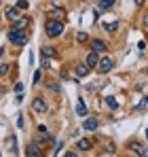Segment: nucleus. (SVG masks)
<instances>
[{"mask_svg": "<svg viewBox=\"0 0 148 157\" xmlns=\"http://www.w3.org/2000/svg\"><path fill=\"white\" fill-rule=\"evenodd\" d=\"M6 38L11 40V45H17V47H24L25 43H28V34H25L24 30H15V28L9 30Z\"/></svg>", "mask_w": 148, "mask_h": 157, "instance_id": "obj_1", "label": "nucleus"}, {"mask_svg": "<svg viewBox=\"0 0 148 157\" xmlns=\"http://www.w3.org/2000/svg\"><path fill=\"white\" fill-rule=\"evenodd\" d=\"M45 30H47V36L57 38V36H61V34H64V24H61V21H57V19H49V21L45 24Z\"/></svg>", "mask_w": 148, "mask_h": 157, "instance_id": "obj_2", "label": "nucleus"}, {"mask_svg": "<svg viewBox=\"0 0 148 157\" xmlns=\"http://www.w3.org/2000/svg\"><path fill=\"white\" fill-rule=\"evenodd\" d=\"M112 66H114V62H112V57L110 55H104V57H99V62H98V68H99V72H110L112 70Z\"/></svg>", "mask_w": 148, "mask_h": 157, "instance_id": "obj_3", "label": "nucleus"}, {"mask_svg": "<svg viewBox=\"0 0 148 157\" xmlns=\"http://www.w3.org/2000/svg\"><path fill=\"white\" fill-rule=\"evenodd\" d=\"M25 155L28 157H45V153H43V149H40L38 142H30L25 147Z\"/></svg>", "mask_w": 148, "mask_h": 157, "instance_id": "obj_4", "label": "nucleus"}, {"mask_svg": "<svg viewBox=\"0 0 148 157\" xmlns=\"http://www.w3.org/2000/svg\"><path fill=\"white\" fill-rule=\"evenodd\" d=\"M32 108H34L36 113H40V115H45V113L49 110V104H47L43 98H34V102H32Z\"/></svg>", "mask_w": 148, "mask_h": 157, "instance_id": "obj_5", "label": "nucleus"}, {"mask_svg": "<svg viewBox=\"0 0 148 157\" xmlns=\"http://www.w3.org/2000/svg\"><path fill=\"white\" fill-rule=\"evenodd\" d=\"M47 15H49L51 19H57V21H59V17H66V11H64L61 6H53Z\"/></svg>", "mask_w": 148, "mask_h": 157, "instance_id": "obj_6", "label": "nucleus"}, {"mask_svg": "<svg viewBox=\"0 0 148 157\" xmlns=\"http://www.w3.org/2000/svg\"><path fill=\"white\" fill-rule=\"evenodd\" d=\"M98 62H99V55L95 51H91L89 55H87V62H85V64H87L89 70H91V68H98Z\"/></svg>", "mask_w": 148, "mask_h": 157, "instance_id": "obj_7", "label": "nucleus"}, {"mask_svg": "<svg viewBox=\"0 0 148 157\" xmlns=\"http://www.w3.org/2000/svg\"><path fill=\"white\" fill-rule=\"evenodd\" d=\"M28 26H30V17H17V19L13 21V28H15V30H25Z\"/></svg>", "mask_w": 148, "mask_h": 157, "instance_id": "obj_8", "label": "nucleus"}, {"mask_svg": "<svg viewBox=\"0 0 148 157\" xmlns=\"http://www.w3.org/2000/svg\"><path fill=\"white\" fill-rule=\"evenodd\" d=\"M74 72H76L78 78L87 77V75H89V66H87V64H76V66H74Z\"/></svg>", "mask_w": 148, "mask_h": 157, "instance_id": "obj_9", "label": "nucleus"}, {"mask_svg": "<svg viewBox=\"0 0 148 157\" xmlns=\"http://www.w3.org/2000/svg\"><path fill=\"white\" fill-rule=\"evenodd\" d=\"M91 49L95 53H99V51H108V45L104 43V40H93V45H91Z\"/></svg>", "mask_w": 148, "mask_h": 157, "instance_id": "obj_10", "label": "nucleus"}, {"mask_svg": "<svg viewBox=\"0 0 148 157\" xmlns=\"http://www.w3.org/2000/svg\"><path fill=\"white\" fill-rule=\"evenodd\" d=\"M4 15H6V19H9V21H15V19L19 17V9H6V11H4Z\"/></svg>", "mask_w": 148, "mask_h": 157, "instance_id": "obj_11", "label": "nucleus"}, {"mask_svg": "<svg viewBox=\"0 0 148 157\" xmlns=\"http://www.w3.org/2000/svg\"><path fill=\"white\" fill-rule=\"evenodd\" d=\"M91 147H93V144H91L89 138H80V140H78V151H89Z\"/></svg>", "mask_w": 148, "mask_h": 157, "instance_id": "obj_12", "label": "nucleus"}, {"mask_svg": "<svg viewBox=\"0 0 148 157\" xmlns=\"http://www.w3.org/2000/svg\"><path fill=\"white\" fill-rule=\"evenodd\" d=\"M98 125H99L98 119H87V121H85V130H87V132H95V130H98Z\"/></svg>", "mask_w": 148, "mask_h": 157, "instance_id": "obj_13", "label": "nucleus"}, {"mask_svg": "<svg viewBox=\"0 0 148 157\" xmlns=\"http://www.w3.org/2000/svg\"><path fill=\"white\" fill-rule=\"evenodd\" d=\"M114 2H117V0H98V6L102 9V11H106V9H112Z\"/></svg>", "mask_w": 148, "mask_h": 157, "instance_id": "obj_14", "label": "nucleus"}, {"mask_svg": "<svg viewBox=\"0 0 148 157\" xmlns=\"http://www.w3.org/2000/svg\"><path fill=\"white\" fill-rule=\"evenodd\" d=\"M106 106H108V108H112V110H117V108H119V102H117V98L108 96V98H106Z\"/></svg>", "mask_w": 148, "mask_h": 157, "instance_id": "obj_15", "label": "nucleus"}, {"mask_svg": "<svg viewBox=\"0 0 148 157\" xmlns=\"http://www.w3.org/2000/svg\"><path fill=\"white\" fill-rule=\"evenodd\" d=\"M104 30H106V32H117V30H119V21H108V24H104Z\"/></svg>", "mask_w": 148, "mask_h": 157, "instance_id": "obj_16", "label": "nucleus"}, {"mask_svg": "<svg viewBox=\"0 0 148 157\" xmlns=\"http://www.w3.org/2000/svg\"><path fill=\"white\" fill-rule=\"evenodd\" d=\"M76 113H78L80 117H85V115H87V106H85L83 100H78V104H76Z\"/></svg>", "mask_w": 148, "mask_h": 157, "instance_id": "obj_17", "label": "nucleus"}, {"mask_svg": "<svg viewBox=\"0 0 148 157\" xmlns=\"http://www.w3.org/2000/svg\"><path fill=\"white\" fill-rule=\"evenodd\" d=\"M129 151H133V153L140 155V153H142V144H140V142H129Z\"/></svg>", "mask_w": 148, "mask_h": 157, "instance_id": "obj_18", "label": "nucleus"}, {"mask_svg": "<svg viewBox=\"0 0 148 157\" xmlns=\"http://www.w3.org/2000/svg\"><path fill=\"white\" fill-rule=\"evenodd\" d=\"M40 51H43V57H45V55H47V57H53V55H55V49H53V47H43Z\"/></svg>", "mask_w": 148, "mask_h": 157, "instance_id": "obj_19", "label": "nucleus"}, {"mask_svg": "<svg viewBox=\"0 0 148 157\" xmlns=\"http://www.w3.org/2000/svg\"><path fill=\"white\" fill-rule=\"evenodd\" d=\"M28 6H30V0H17V9L19 11H25Z\"/></svg>", "mask_w": 148, "mask_h": 157, "instance_id": "obj_20", "label": "nucleus"}, {"mask_svg": "<svg viewBox=\"0 0 148 157\" xmlns=\"http://www.w3.org/2000/svg\"><path fill=\"white\" fill-rule=\"evenodd\" d=\"M148 106V98H144V100H140V104H135V110H144Z\"/></svg>", "mask_w": 148, "mask_h": 157, "instance_id": "obj_21", "label": "nucleus"}, {"mask_svg": "<svg viewBox=\"0 0 148 157\" xmlns=\"http://www.w3.org/2000/svg\"><path fill=\"white\" fill-rule=\"evenodd\" d=\"M9 68H11V64H2V66H0V77H4V75L9 72Z\"/></svg>", "mask_w": 148, "mask_h": 157, "instance_id": "obj_22", "label": "nucleus"}, {"mask_svg": "<svg viewBox=\"0 0 148 157\" xmlns=\"http://www.w3.org/2000/svg\"><path fill=\"white\" fill-rule=\"evenodd\" d=\"M76 38H78V43H85V40H87V34H85V32H78Z\"/></svg>", "mask_w": 148, "mask_h": 157, "instance_id": "obj_23", "label": "nucleus"}, {"mask_svg": "<svg viewBox=\"0 0 148 157\" xmlns=\"http://www.w3.org/2000/svg\"><path fill=\"white\" fill-rule=\"evenodd\" d=\"M47 87H49L51 91H55V94H57V91H59V85H57V83H49V85H47Z\"/></svg>", "mask_w": 148, "mask_h": 157, "instance_id": "obj_24", "label": "nucleus"}, {"mask_svg": "<svg viewBox=\"0 0 148 157\" xmlns=\"http://www.w3.org/2000/svg\"><path fill=\"white\" fill-rule=\"evenodd\" d=\"M9 147H11V149H13V151H15V149H17V142H15V138H13V136H11V138H9Z\"/></svg>", "mask_w": 148, "mask_h": 157, "instance_id": "obj_25", "label": "nucleus"}, {"mask_svg": "<svg viewBox=\"0 0 148 157\" xmlns=\"http://www.w3.org/2000/svg\"><path fill=\"white\" fill-rule=\"evenodd\" d=\"M17 128H24V115H17Z\"/></svg>", "mask_w": 148, "mask_h": 157, "instance_id": "obj_26", "label": "nucleus"}, {"mask_svg": "<svg viewBox=\"0 0 148 157\" xmlns=\"http://www.w3.org/2000/svg\"><path fill=\"white\" fill-rule=\"evenodd\" d=\"M61 149H64V142H55V153H61Z\"/></svg>", "mask_w": 148, "mask_h": 157, "instance_id": "obj_27", "label": "nucleus"}, {"mask_svg": "<svg viewBox=\"0 0 148 157\" xmlns=\"http://www.w3.org/2000/svg\"><path fill=\"white\" fill-rule=\"evenodd\" d=\"M34 83H40V70L34 72Z\"/></svg>", "mask_w": 148, "mask_h": 157, "instance_id": "obj_28", "label": "nucleus"}, {"mask_svg": "<svg viewBox=\"0 0 148 157\" xmlns=\"http://www.w3.org/2000/svg\"><path fill=\"white\" fill-rule=\"evenodd\" d=\"M21 89H24V83H17V85H15V91L21 94Z\"/></svg>", "mask_w": 148, "mask_h": 157, "instance_id": "obj_29", "label": "nucleus"}, {"mask_svg": "<svg viewBox=\"0 0 148 157\" xmlns=\"http://www.w3.org/2000/svg\"><path fill=\"white\" fill-rule=\"evenodd\" d=\"M64 157H78V153H76V151H68Z\"/></svg>", "mask_w": 148, "mask_h": 157, "instance_id": "obj_30", "label": "nucleus"}, {"mask_svg": "<svg viewBox=\"0 0 148 157\" xmlns=\"http://www.w3.org/2000/svg\"><path fill=\"white\" fill-rule=\"evenodd\" d=\"M140 157H148V149H142V153H140Z\"/></svg>", "mask_w": 148, "mask_h": 157, "instance_id": "obj_31", "label": "nucleus"}, {"mask_svg": "<svg viewBox=\"0 0 148 157\" xmlns=\"http://www.w3.org/2000/svg\"><path fill=\"white\" fill-rule=\"evenodd\" d=\"M135 4H140V6H142V4H144V0H135Z\"/></svg>", "mask_w": 148, "mask_h": 157, "instance_id": "obj_32", "label": "nucleus"}, {"mask_svg": "<svg viewBox=\"0 0 148 157\" xmlns=\"http://www.w3.org/2000/svg\"><path fill=\"white\" fill-rule=\"evenodd\" d=\"M146 26H148V17H146Z\"/></svg>", "mask_w": 148, "mask_h": 157, "instance_id": "obj_33", "label": "nucleus"}]
</instances>
